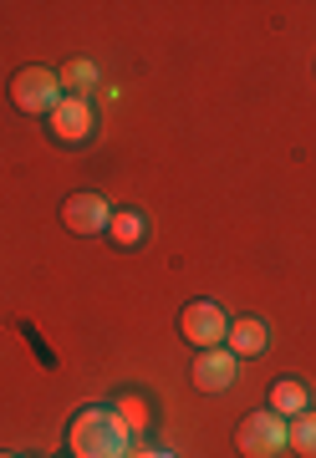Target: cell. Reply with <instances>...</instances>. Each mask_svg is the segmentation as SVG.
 Wrapping results in <instances>:
<instances>
[{"label":"cell","mask_w":316,"mask_h":458,"mask_svg":"<svg viewBox=\"0 0 316 458\" xmlns=\"http://www.w3.org/2000/svg\"><path fill=\"white\" fill-rule=\"evenodd\" d=\"M128 443H133V428L123 423L117 408H82L67 428V454L72 458H128Z\"/></svg>","instance_id":"obj_1"},{"label":"cell","mask_w":316,"mask_h":458,"mask_svg":"<svg viewBox=\"0 0 316 458\" xmlns=\"http://www.w3.org/2000/svg\"><path fill=\"white\" fill-rule=\"evenodd\" d=\"M11 102H16L26 117H51L56 113V102H62V82H56V72L47 66H26L11 77Z\"/></svg>","instance_id":"obj_2"},{"label":"cell","mask_w":316,"mask_h":458,"mask_svg":"<svg viewBox=\"0 0 316 458\" xmlns=\"http://www.w3.org/2000/svg\"><path fill=\"white\" fill-rule=\"evenodd\" d=\"M235 443H240V454L245 458H276L286 448V418L281 412H250L245 423H240V433H235Z\"/></svg>","instance_id":"obj_3"},{"label":"cell","mask_w":316,"mask_h":458,"mask_svg":"<svg viewBox=\"0 0 316 458\" xmlns=\"http://www.w3.org/2000/svg\"><path fill=\"white\" fill-rule=\"evenodd\" d=\"M179 331H184V342H194L200 352H209V346H219V342H225V331H230V321H225V311H219L215 301H194V306H184Z\"/></svg>","instance_id":"obj_4"},{"label":"cell","mask_w":316,"mask_h":458,"mask_svg":"<svg viewBox=\"0 0 316 458\" xmlns=\"http://www.w3.org/2000/svg\"><path fill=\"white\" fill-rule=\"evenodd\" d=\"M235 372H240V357H235L230 346H209V352H200V357H194V387H200V393H225V387H230L235 382Z\"/></svg>","instance_id":"obj_5"},{"label":"cell","mask_w":316,"mask_h":458,"mask_svg":"<svg viewBox=\"0 0 316 458\" xmlns=\"http://www.w3.org/2000/svg\"><path fill=\"white\" fill-rule=\"evenodd\" d=\"M51 132H56V143H87L92 138V107H87V98H62L56 102V113H51Z\"/></svg>","instance_id":"obj_6"},{"label":"cell","mask_w":316,"mask_h":458,"mask_svg":"<svg viewBox=\"0 0 316 458\" xmlns=\"http://www.w3.org/2000/svg\"><path fill=\"white\" fill-rule=\"evenodd\" d=\"M62 219H67L72 234H98V229H107V219H113V204L102 194H72L67 204H62Z\"/></svg>","instance_id":"obj_7"},{"label":"cell","mask_w":316,"mask_h":458,"mask_svg":"<svg viewBox=\"0 0 316 458\" xmlns=\"http://www.w3.org/2000/svg\"><path fill=\"white\" fill-rule=\"evenodd\" d=\"M225 342H230L235 357H260L270 346V331L260 316H240V321H230V331H225Z\"/></svg>","instance_id":"obj_8"},{"label":"cell","mask_w":316,"mask_h":458,"mask_svg":"<svg viewBox=\"0 0 316 458\" xmlns=\"http://www.w3.org/2000/svg\"><path fill=\"white\" fill-rule=\"evenodd\" d=\"M286 448H296L301 458H316V412L312 408L286 423Z\"/></svg>","instance_id":"obj_9"},{"label":"cell","mask_w":316,"mask_h":458,"mask_svg":"<svg viewBox=\"0 0 316 458\" xmlns=\"http://www.w3.org/2000/svg\"><path fill=\"white\" fill-rule=\"evenodd\" d=\"M306 387L301 382H291V377H281L276 387H270V412H281V418H296V412H306Z\"/></svg>","instance_id":"obj_10"},{"label":"cell","mask_w":316,"mask_h":458,"mask_svg":"<svg viewBox=\"0 0 316 458\" xmlns=\"http://www.w3.org/2000/svg\"><path fill=\"white\" fill-rule=\"evenodd\" d=\"M56 82H62V98H82V92L98 87V66L92 62H67L62 72H56Z\"/></svg>","instance_id":"obj_11"},{"label":"cell","mask_w":316,"mask_h":458,"mask_svg":"<svg viewBox=\"0 0 316 458\" xmlns=\"http://www.w3.org/2000/svg\"><path fill=\"white\" fill-rule=\"evenodd\" d=\"M107 234H113L117 245H138V240H143V214L113 209V219H107Z\"/></svg>","instance_id":"obj_12"},{"label":"cell","mask_w":316,"mask_h":458,"mask_svg":"<svg viewBox=\"0 0 316 458\" xmlns=\"http://www.w3.org/2000/svg\"><path fill=\"white\" fill-rule=\"evenodd\" d=\"M113 408L123 412V423L133 428V433H143V428L153 423V412H149V403H143V397H138V393H123V397H117V403H113Z\"/></svg>","instance_id":"obj_13"},{"label":"cell","mask_w":316,"mask_h":458,"mask_svg":"<svg viewBox=\"0 0 316 458\" xmlns=\"http://www.w3.org/2000/svg\"><path fill=\"white\" fill-rule=\"evenodd\" d=\"M128 458H158V448H138V454H128Z\"/></svg>","instance_id":"obj_14"},{"label":"cell","mask_w":316,"mask_h":458,"mask_svg":"<svg viewBox=\"0 0 316 458\" xmlns=\"http://www.w3.org/2000/svg\"><path fill=\"white\" fill-rule=\"evenodd\" d=\"M158 458H174V454H158Z\"/></svg>","instance_id":"obj_15"},{"label":"cell","mask_w":316,"mask_h":458,"mask_svg":"<svg viewBox=\"0 0 316 458\" xmlns=\"http://www.w3.org/2000/svg\"><path fill=\"white\" fill-rule=\"evenodd\" d=\"M0 458H11V454H0Z\"/></svg>","instance_id":"obj_16"}]
</instances>
